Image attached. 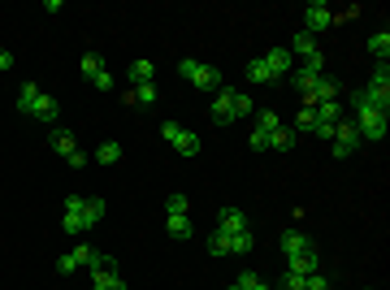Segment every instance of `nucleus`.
I'll list each match as a JSON object with an SVG mask.
<instances>
[{
	"mask_svg": "<svg viewBox=\"0 0 390 290\" xmlns=\"http://www.w3.org/2000/svg\"><path fill=\"white\" fill-rule=\"evenodd\" d=\"M165 229H170V239L187 243L191 239V217H165Z\"/></svg>",
	"mask_w": 390,
	"mask_h": 290,
	"instance_id": "nucleus-20",
	"label": "nucleus"
},
{
	"mask_svg": "<svg viewBox=\"0 0 390 290\" xmlns=\"http://www.w3.org/2000/svg\"><path fill=\"white\" fill-rule=\"evenodd\" d=\"M160 135H165V143H170L178 156H195L200 152V135L187 130V126H178V122H160Z\"/></svg>",
	"mask_w": 390,
	"mask_h": 290,
	"instance_id": "nucleus-6",
	"label": "nucleus"
},
{
	"mask_svg": "<svg viewBox=\"0 0 390 290\" xmlns=\"http://www.w3.org/2000/svg\"><path fill=\"white\" fill-rule=\"evenodd\" d=\"M369 52L377 56V66H386V56H390V31H386V26L369 35Z\"/></svg>",
	"mask_w": 390,
	"mask_h": 290,
	"instance_id": "nucleus-18",
	"label": "nucleus"
},
{
	"mask_svg": "<svg viewBox=\"0 0 390 290\" xmlns=\"http://www.w3.org/2000/svg\"><path fill=\"white\" fill-rule=\"evenodd\" d=\"M308 252H317V247H312V239L304 234V229H287V234H282V256H287V260L308 256Z\"/></svg>",
	"mask_w": 390,
	"mask_h": 290,
	"instance_id": "nucleus-13",
	"label": "nucleus"
},
{
	"mask_svg": "<svg viewBox=\"0 0 390 290\" xmlns=\"http://www.w3.org/2000/svg\"><path fill=\"white\" fill-rule=\"evenodd\" d=\"M18 108L26 113V118H35V122H48V126L61 118V104L52 100L48 91H39L35 83H22V91H18Z\"/></svg>",
	"mask_w": 390,
	"mask_h": 290,
	"instance_id": "nucleus-3",
	"label": "nucleus"
},
{
	"mask_svg": "<svg viewBox=\"0 0 390 290\" xmlns=\"http://www.w3.org/2000/svg\"><path fill=\"white\" fill-rule=\"evenodd\" d=\"M247 78L260 83V87H273V74H269V66L260 61V56H252V61H247Z\"/></svg>",
	"mask_w": 390,
	"mask_h": 290,
	"instance_id": "nucleus-24",
	"label": "nucleus"
},
{
	"mask_svg": "<svg viewBox=\"0 0 390 290\" xmlns=\"http://www.w3.org/2000/svg\"><path fill=\"white\" fill-rule=\"evenodd\" d=\"M235 286H239V290H273V286H269V281H265L260 273H243V277H239Z\"/></svg>",
	"mask_w": 390,
	"mask_h": 290,
	"instance_id": "nucleus-29",
	"label": "nucleus"
},
{
	"mask_svg": "<svg viewBox=\"0 0 390 290\" xmlns=\"http://www.w3.org/2000/svg\"><path fill=\"white\" fill-rule=\"evenodd\" d=\"M57 273L74 277V273H78V256H74V252H70V256H61V260H57Z\"/></svg>",
	"mask_w": 390,
	"mask_h": 290,
	"instance_id": "nucleus-30",
	"label": "nucleus"
},
{
	"mask_svg": "<svg viewBox=\"0 0 390 290\" xmlns=\"http://www.w3.org/2000/svg\"><path fill=\"white\" fill-rule=\"evenodd\" d=\"M351 122H356V130H360V139H386V113H377V108H351Z\"/></svg>",
	"mask_w": 390,
	"mask_h": 290,
	"instance_id": "nucleus-8",
	"label": "nucleus"
},
{
	"mask_svg": "<svg viewBox=\"0 0 390 290\" xmlns=\"http://www.w3.org/2000/svg\"><path fill=\"white\" fill-rule=\"evenodd\" d=\"M165 217H191V200L183 191H174L170 200H165Z\"/></svg>",
	"mask_w": 390,
	"mask_h": 290,
	"instance_id": "nucleus-23",
	"label": "nucleus"
},
{
	"mask_svg": "<svg viewBox=\"0 0 390 290\" xmlns=\"http://www.w3.org/2000/svg\"><path fill=\"white\" fill-rule=\"evenodd\" d=\"M277 126H282V122H277L273 108H260V113H256V135H273Z\"/></svg>",
	"mask_w": 390,
	"mask_h": 290,
	"instance_id": "nucleus-27",
	"label": "nucleus"
},
{
	"mask_svg": "<svg viewBox=\"0 0 390 290\" xmlns=\"http://www.w3.org/2000/svg\"><path fill=\"white\" fill-rule=\"evenodd\" d=\"M104 221V200H96V195H70L66 200V234H87L91 225H100Z\"/></svg>",
	"mask_w": 390,
	"mask_h": 290,
	"instance_id": "nucleus-2",
	"label": "nucleus"
},
{
	"mask_svg": "<svg viewBox=\"0 0 390 290\" xmlns=\"http://www.w3.org/2000/svg\"><path fill=\"white\" fill-rule=\"evenodd\" d=\"M273 290H304V277H299V273H287L282 286H273Z\"/></svg>",
	"mask_w": 390,
	"mask_h": 290,
	"instance_id": "nucleus-32",
	"label": "nucleus"
},
{
	"mask_svg": "<svg viewBox=\"0 0 390 290\" xmlns=\"http://www.w3.org/2000/svg\"><path fill=\"white\" fill-rule=\"evenodd\" d=\"M351 108H377V113L390 108V70L386 66H377L373 78H369V87H360L351 95Z\"/></svg>",
	"mask_w": 390,
	"mask_h": 290,
	"instance_id": "nucleus-4",
	"label": "nucleus"
},
{
	"mask_svg": "<svg viewBox=\"0 0 390 290\" xmlns=\"http://www.w3.org/2000/svg\"><path fill=\"white\" fill-rule=\"evenodd\" d=\"M152 78H156V66L152 61H130V83L135 87H148Z\"/></svg>",
	"mask_w": 390,
	"mask_h": 290,
	"instance_id": "nucleus-21",
	"label": "nucleus"
},
{
	"mask_svg": "<svg viewBox=\"0 0 390 290\" xmlns=\"http://www.w3.org/2000/svg\"><path fill=\"white\" fill-rule=\"evenodd\" d=\"M191 83H195L200 91H212V95H217V91H221V70L200 61V66H195V74H191Z\"/></svg>",
	"mask_w": 390,
	"mask_h": 290,
	"instance_id": "nucleus-14",
	"label": "nucleus"
},
{
	"mask_svg": "<svg viewBox=\"0 0 390 290\" xmlns=\"http://www.w3.org/2000/svg\"><path fill=\"white\" fill-rule=\"evenodd\" d=\"M78 66H83V74H87L91 83L104 74V66H100V56H96V52H83V61H78Z\"/></svg>",
	"mask_w": 390,
	"mask_h": 290,
	"instance_id": "nucleus-28",
	"label": "nucleus"
},
{
	"mask_svg": "<svg viewBox=\"0 0 390 290\" xmlns=\"http://www.w3.org/2000/svg\"><path fill=\"white\" fill-rule=\"evenodd\" d=\"M329 143H334V156L339 160H347L364 139H360V130H356V122L351 118H343V122H334V135H329Z\"/></svg>",
	"mask_w": 390,
	"mask_h": 290,
	"instance_id": "nucleus-7",
	"label": "nucleus"
},
{
	"mask_svg": "<svg viewBox=\"0 0 390 290\" xmlns=\"http://www.w3.org/2000/svg\"><path fill=\"white\" fill-rule=\"evenodd\" d=\"M96 160H100V165H118V160H122V143H113V139H104V143L96 147Z\"/></svg>",
	"mask_w": 390,
	"mask_h": 290,
	"instance_id": "nucleus-25",
	"label": "nucleus"
},
{
	"mask_svg": "<svg viewBox=\"0 0 390 290\" xmlns=\"http://www.w3.org/2000/svg\"><path fill=\"white\" fill-rule=\"evenodd\" d=\"M329 26H339V9H329L325 0H312V5L304 9V31L317 35V31H329Z\"/></svg>",
	"mask_w": 390,
	"mask_h": 290,
	"instance_id": "nucleus-9",
	"label": "nucleus"
},
{
	"mask_svg": "<svg viewBox=\"0 0 390 290\" xmlns=\"http://www.w3.org/2000/svg\"><path fill=\"white\" fill-rule=\"evenodd\" d=\"M52 147H57V156H61V160H70L74 169H78V165H87V152H78V139H74L70 130H52Z\"/></svg>",
	"mask_w": 390,
	"mask_h": 290,
	"instance_id": "nucleus-10",
	"label": "nucleus"
},
{
	"mask_svg": "<svg viewBox=\"0 0 390 290\" xmlns=\"http://www.w3.org/2000/svg\"><path fill=\"white\" fill-rule=\"evenodd\" d=\"M291 56H299V61H312V56H321V48H317V35H308V31H299L295 39H291V48H287Z\"/></svg>",
	"mask_w": 390,
	"mask_h": 290,
	"instance_id": "nucleus-15",
	"label": "nucleus"
},
{
	"mask_svg": "<svg viewBox=\"0 0 390 290\" xmlns=\"http://www.w3.org/2000/svg\"><path fill=\"white\" fill-rule=\"evenodd\" d=\"M217 229H226V234H239V229H247L243 208H221V212H217Z\"/></svg>",
	"mask_w": 390,
	"mask_h": 290,
	"instance_id": "nucleus-16",
	"label": "nucleus"
},
{
	"mask_svg": "<svg viewBox=\"0 0 390 290\" xmlns=\"http://www.w3.org/2000/svg\"><path fill=\"white\" fill-rule=\"evenodd\" d=\"M126 104H143V108H152V104H156V83H148V87H135V91H126Z\"/></svg>",
	"mask_w": 390,
	"mask_h": 290,
	"instance_id": "nucleus-26",
	"label": "nucleus"
},
{
	"mask_svg": "<svg viewBox=\"0 0 390 290\" xmlns=\"http://www.w3.org/2000/svg\"><path fill=\"white\" fill-rule=\"evenodd\" d=\"M195 66H200L195 56H183V61H178V74H183V78H191V74H195Z\"/></svg>",
	"mask_w": 390,
	"mask_h": 290,
	"instance_id": "nucleus-33",
	"label": "nucleus"
},
{
	"mask_svg": "<svg viewBox=\"0 0 390 290\" xmlns=\"http://www.w3.org/2000/svg\"><path fill=\"white\" fill-rule=\"evenodd\" d=\"M91 290H126V277L118 273V264L108 260L100 269H91Z\"/></svg>",
	"mask_w": 390,
	"mask_h": 290,
	"instance_id": "nucleus-11",
	"label": "nucleus"
},
{
	"mask_svg": "<svg viewBox=\"0 0 390 290\" xmlns=\"http://www.w3.org/2000/svg\"><path fill=\"white\" fill-rule=\"evenodd\" d=\"M208 247H212V256H247V252H252V229H239V234H226V229H212Z\"/></svg>",
	"mask_w": 390,
	"mask_h": 290,
	"instance_id": "nucleus-5",
	"label": "nucleus"
},
{
	"mask_svg": "<svg viewBox=\"0 0 390 290\" xmlns=\"http://www.w3.org/2000/svg\"><path fill=\"white\" fill-rule=\"evenodd\" d=\"M304 290H334V286H329L325 273H312V277H304Z\"/></svg>",
	"mask_w": 390,
	"mask_h": 290,
	"instance_id": "nucleus-31",
	"label": "nucleus"
},
{
	"mask_svg": "<svg viewBox=\"0 0 390 290\" xmlns=\"http://www.w3.org/2000/svg\"><path fill=\"white\" fill-rule=\"evenodd\" d=\"M230 290H239V286H230Z\"/></svg>",
	"mask_w": 390,
	"mask_h": 290,
	"instance_id": "nucleus-35",
	"label": "nucleus"
},
{
	"mask_svg": "<svg viewBox=\"0 0 390 290\" xmlns=\"http://www.w3.org/2000/svg\"><path fill=\"white\" fill-rule=\"evenodd\" d=\"M9 70H14V52L0 48V74H9Z\"/></svg>",
	"mask_w": 390,
	"mask_h": 290,
	"instance_id": "nucleus-34",
	"label": "nucleus"
},
{
	"mask_svg": "<svg viewBox=\"0 0 390 290\" xmlns=\"http://www.w3.org/2000/svg\"><path fill=\"white\" fill-rule=\"evenodd\" d=\"M295 139H299V135H295L291 126H277V130L269 135V147H273V152H291V147H295Z\"/></svg>",
	"mask_w": 390,
	"mask_h": 290,
	"instance_id": "nucleus-19",
	"label": "nucleus"
},
{
	"mask_svg": "<svg viewBox=\"0 0 390 290\" xmlns=\"http://www.w3.org/2000/svg\"><path fill=\"white\" fill-rule=\"evenodd\" d=\"M74 256H78V269H100V264H108L113 256H104L100 247H91V243H83V247H74Z\"/></svg>",
	"mask_w": 390,
	"mask_h": 290,
	"instance_id": "nucleus-17",
	"label": "nucleus"
},
{
	"mask_svg": "<svg viewBox=\"0 0 390 290\" xmlns=\"http://www.w3.org/2000/svg\"><path fill=\"white\" fill-rule=\"evenodd\" d=\"M260 61L269 66V74H273V83H277V78H287V74L295 70V56H291L287 48H269V52L260 56Z\"/></svg>",
	"mask_w": 390,
	"mask_h": 290,
	"instance_id": "nucleus-12",
	"label": "nucleus"
},
{
	"mask_svg": "<svg viewBox=\"0 0 390 290\" xmlns=\"http://www.w3.org/2000/svg\"><path fill=\"white\" fill-rule=\"evenodd\" d=\"M252 113H256V104H252V95H247V91H239V87H226V83H221V91L212 95L208 118H212L217 126H230V122H239V118H252Z\"/></svg>",
	"mask_w": 390,
	"mask_h": 290,
	"instance_id": "nucleus-1",
	"label": "nucleus"
},
{
	"mask_svg": "<svg viewBox=\"0 0 390 290\" xmlns=\"http://www.w3.org/2000/svg\"><path fill=\"white\" fill-rule=\"evenodd\" d=\"M287 273L312 277V273H317V252H308V256H295V260H287Z\"/></svg>",
	"mask_w": 390,
	"mask_h": 290,
	"instance_id": "nucleus-22",
	"label": "nucleus"
}]
</instances>
